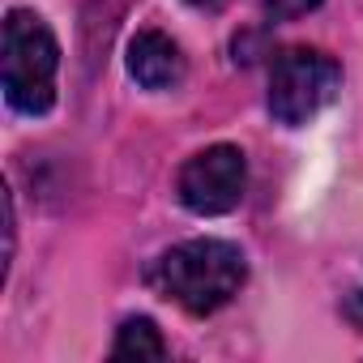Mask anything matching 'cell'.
Returning <instances> with one entry per match:
<instances>
[{
    "label": "cell",
    "instance_id": "5",
    "mask_svg": "<svg viewBox=\"0 0 363 363\" xmlns=\"http://www.w3.org/2000/svg\"><path fill=\"white\" fill-rule=\"evenodd\" d=\"M128 73L145 90H175L184 82V52L162 30H141L128 43Z\"/></svg>",
    "mask_w": 363,
    "mask_h": 363
},
{
    "label": "cell",
    "instance_id": "8",
    "mask_svg": "<svg viewBox=\"0 0 363 363\" xmlns=\"http://www.w3.org/2000/svg\"><path fill=\"white\" fill-rule=\"evenodd\" d=\"M189 5H197V9H223L227 0H189Z\"/></svg>",
    "mask_w": 363,
    "mask_h": 363
},
{
    "label": "cell",
    "instance_id": "3",
    "mask_svg": "<svg viewBox=\"0 0 363 363\" xmlns=\"http://www.w3.org/2000/svg\"><path fill=\"white\" fill-rule=\"evenodd\" d=\"M342 90V69L333 56L312 48H291L274 60L269 73V111L278 124L299 128L312 116H320Z\"/></svg>",
    "mask_w": 363,
    "mask_h": 363
},
{
    "label": "cell",
    "instance_id": "7",
    "mask_svg": "<svg viewBox=\"0 0 363 363\" xmlns=\"http://www.w3.org/2000/svg\"><path fill=\"white\" fill-rule=\"evenodd\" d=\"M316 5H320V0H265V9H269L274 18H282V22L303 18V13H312Z\"/></svg>",
    "mask_w": 363,
    "mask_h": 363
},
{
    "label": "cell",
    "instance_id": "6",
    "mask_svg": "<svg viewBox=\"0 0 363 363\" xmlns=\"http://www.w3.org/2000/svg\"><path fill=\"white\" fill-rule=\"evenodd\" d=\"M167 354V342L158 333V325L150 316H128L116 333V346H111V359L120 363H145V359H162Z\"/></svg>",
    "mask_w": 363,
    "mask_h": 363
},
{
    "label": "cell",
    "instance_id": "4",
    "mask_svg": "<svg viewBox=\"0 0 363 363\" xmlns=\"http://www.w3.org/2000/svg\"><path fill=\"white\" fill-rule=\"evenodd\" d=\"M244 184H248V162L235 145H210L201 154H193L179 167V201L193 214H231L244 201Z\"/></svg>",
    "mask_w": 363,
    "mask_h": 363
},
{
    "label": "cell",
    "instance_id": "1",
    "mask_svg": "<svg viewBox=\"0 0 363 363\" xmlns=\"http://www.w3.org/2000/svg\"><path fill=\"white\" fill-rule=\"evenodd\" d=\"M244 252L227 240H189L158 257L154 282L167 299H175L184 312H218L240 286H244Z\"/></svg>",
    "mask_w": 363,
    "mask_h": 363
},
{
    "label": "cell",
    "instance_id": "2",
    "mask_svg": "<svg viewBox=\"0 0 363 363\" xmlns=\"http://www.w3.org/2000/svg\"><path fill=\"white\" fill-rule=\"evenodd\" d=\"M56 69H60V43L48 30V22L30 9H13L5 18V99L22 116H43L56 103Z\"/></svg>",
    "mask_w": 363,
    "mask_h": 363
}]
</instances>
